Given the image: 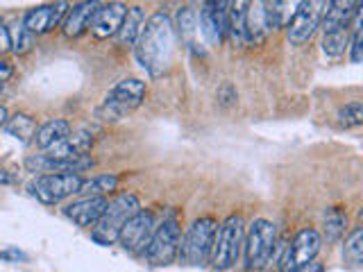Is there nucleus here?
Listing matches in <instances>:
<instances>
[{
  "label": "nucleus",
  "instance_id": "f257e3e1",
  "mask_svg": "<svg viewBox=\"0 0 363 272\" xmlns=\"http://www.w3.org/2000/svg\"><path fill=\"white\" fill-rule=\"evenodd\" d=\"M134 55L150 75L166 73L175 55V26L168 14L157 11L145 18V26L134 43Z\"/></svg>",
  "mask_w": 363,
  "mask_h": 272
},
{
  "label": "nucleus",
  "instance_id": "f03ea898",
  "mask_svg": "<svg viewBox=\"0 0 363 272\" xmlns=\"http://www.w3.org/2000/svg\"><path fill=\"white\" fill-rule=\"evenodd\" d=\"M136 211H141L139 198L130 191L118 193L116 198H111L107 202V207H105V211H102L100 220L96 222L94 232H91V238H94L98 245L118 243V234L123 230V225L128 222Z\"/></svg>",
  "mask_w": 363,
  "mask_h": 272
},
{
  "label": "nucleus",
  "instance_id": "7ed1b4c3",
  "mask_svg": "<svg viewBox=\"0 0 363 272\" xmlns=\"http://www.w3.org/2000/svg\"><path fill=\"white\" fill-rule=\"evenodd\" d=\"M243 241H245V220H243V215H238V213L227 215V218L218 225V230H216L209 264L216 270L234 268L238 256H241Z\"/></svg>",
  "mask_w": 363,
  "mask_h": 272
},
{
  "label": "nucleus",
  "instance_id": "20e7f679",
  "mask_svg": "<svg viewBox=\"0 0 363 272\" xmlns=\"http://www.w3.org/2000/svg\"><path fill=\"white\" fill-rule=\"evenodd\" d=\"M143 100H145V84L141 79H134V77L123 79V82L113 86L107 94V98L102 100L96 116L102 123H116L125 116V113L134 111Z\"/></svg>",
  "mask_w": 363,
  "mask_h": 272
},
{
  "label": "nucleus",
  "instance_id": "39448f33",
  "mask_svg": "<svg viewBox=\"0 0 363 272\" xmlns=\"http://www.w3.org/2000/svg\"><path fill=\"white\" fill-rule=\"evenodd\" d=\"M216 230H218V222H216V218H211V215H202V218L193 220L186 236L182 238L179 259L189 266L209 264Z\"/></svg>",
  "mask_w": 363,
  "mask_h": 272
},
{
  "label": "nucleus",
  "instance_id": "423d86ee",
  "mask_svg": "<svg viewBox=\"0 0 363 272\" xmlns=\"http://www.w3.org/2000/svg\"><path fill=\"white\" fill-rule=\"evenodd\" d=\"M179 245H182V230L175 215L164 218L162 225H157V230L150 238V243L145 247V261L155 268L170 266L179 256Z\"/></svg>",
  "mask_w": 363,
  "mask_h": 272
},
{
  "label": "nucleus",
  "instance_id": "0eeeda50",
  "mask_svg": "<svg viewBox=\"0 0 363 272\" xmlns=\"http://www.w3.org/2000/svg\"><path fill=\"white\" fill-rule=\"evenodd\" d=\"M275 245H277V227L275 225L266 218H257L250 222L247 232H245V241H243L247 268L250 270L264 268L270 261Z\"/></svg>",
  "mask_w": 363,
  "mask_h": 272
},
{
  "label": "nucleus",
  "instance_id": "6e6552de",
  "mask_svg": "<svg viewBox=\"0 0 363 272\" xmlns=\"http://www.w3.org/2000/svg\"><path fill=\"white\" fill-rule=\"evenodd\" d=\"M323 247V236L318 234L311 227L300 230L295 234L293 241L284 247V252L279 256V272H300L309 261L318 256Z\"/></svg>",
  "mask_w": 363,
  "mask_h": 272
},
{
  "label": "nucleus",
  "instance_id": "1a4fd4ad",
  "mask_svg": "<svg viewBox=\"0 0 363 272\" xmlns=\"http://www.w3.org/2000/svg\"><path fill=\"white\" fill-rule=\"evenodd\" d=\"M82 181L84 179L79 177V173H48L34 179L30 191L43 204H60L62 200L79 193Z\"/></svg>",
  "mask_w": 363,
  "mask_h": 272
},
{
  "label": "nucleus",
  "instance_id": "9d476101",
  "mask_svg": "<svg viewBox=\"0 0 363 272\" xmlns=\"http://www.w3.org/2000/svg\"><path fill=\"white\" fill-rule=\"evenodd\" d=\"M155 230H157L155 215L145 209L136 211L132 218L123 225V230L118 234V245L130 254H143Z\"/></svg>",
  "mask_w": 363,
  "mask_h": 272
},
{
  "label": "nucleus",
  "instance_id": "9b49d317",
  "mask_svg": "<svg viewBox=\"0 0 363 272\" xmlns=\"http://www.w3.org/2000/svg\"><path fill=\"white\" fill-rule=\"evenodd\" d=\"M325 9H327V0H304L300 11L289 23V41L295 45L309 41L315 34V30L320 28Z\"/></svg>",
  "mask_w": 363,
  "mask_h": 272
},
{
  "label": "nucleus",
  "instance_id": "f8f14e48",
  "mask_svg": "<svg viewBox=\"0 0 363 272\" xmlns=\"http://www.w3.org/2000/svg\"><path fill=\"white\" fill-rule=\"evenodd\" d=\"M68 9H71L68 0H55V3L30 9L28 14L23 16V23H26V28L32 34H48L55 28L62 26L66 14H68Z\"/></svg>",
  "mask_w": 363,
  "mask_h": 272
},
{
  "label": "nucleus",
  "instance_id": "ddd939ff",
  "mask_svg": "<svg viewBox=\"0 0 363 272\" xmlns=\"http://www.w3.org/2000/svg\"><path fill=\"white\" fill-rule=\"evenodd\" d=\"M200 28L211 45H220L227 37V0H207L200 7Z\"/></svg>",
  "mask_w": 363,
  "mask_h": 272
},
{
  "label": "nucleus",
  "instance_id": "4468645a",
  "mask_svg": "<svg viewBox=\"0 0 363 272\" xmlns=\"http://www.w3.org/2000/svg\"><path fill=\"white\" fill-rule=\"evenodd\" d=\"M100 7H102L100 0H79V3H75L71 9H68V14L62 23L64 37H68V39L82 37V34L91 28V23H94Z\"/></svg>",
  "mask_w": 363,
  "mask_h": 272
},
{
  "label": "nucleus",
  "instance_id": "2eb2a0df",
  "mask_svg": "<svg viewBox=\"0 0 363 272\" xmlns=\"http://www.w3.org/2000/svg\"><path fill=\"white\" fill-rule=\"evenodd\" d=\"M125 14H128V5L121 3V0H113V3H107L98 9V14L91 23V32H94L96 39H109V37H116Z\"/></svg>",
  "mask_w": 363,
  "mask_h": 272
},
{
  "label": "nucleus",
  "instance_id": "dca6fc26",
  "mask_svg": "<svg viewBox=\"0 0 363 272\" xmlns=\"http://www.w3.org/2000/svg\"><path fill=\"white\" fill-rule=\"evenodd\" d=\"M105 207H107L105 196H84L71 202L68 207H64V215L68 220H73L77 227H96Z\"/></svg>",
  "mask_w": 363,
  "mask_h": 272
},
{
  "label": "nucleus",
  "instance_id": "f3484780",
  "mask_svg": "<svg viewBox=\"0 0 363 272\" xmlns=\"http://www.w3.org/2000/svg\"><path fill=\"white\" fill-rule=\"evenodd\" d=\"M247 43H261L270 30H275L272 26V0H252L247 9Z\"/></svg>",
  "mask_w": 363,
  "mask_h": 272
},
{
  "label": "nucleus",
  "instance_id": "a211bd4d",
  "mask_svg": "<svg viewBox=\"0 0 363 272\" xmlns=\"http://www.w3.org/2000/svg\"><path fill=\"white\" fill-rule=\"evenodd\" d=\"M91 147H94V134L86 130H79V132L68 134L66 139L57 141L55 145H50L48 150H43V152L52 159H60V162H71V159L84 157Z\"/></svg>",
  "mask_w": 363,
  "mask_h": 272
},
{
  "label": "nucleus",
  "instance_id": "6ab92c4d",
  "mask_svg": "<svg viewBox=\"0 0 363 272\" xmlns=\"http://www.w3.org/2000/svg\"><path fill=\"white\" fill-rule=\"evenodd\" d=\"M359 3H361V0H329L320 28L325 32H334V30H340V28H347L352 23V18H354V14H357Z\"/></svg>",
  "mask_w": 363,
  "mask_h": 272
},
{
  "label": "nucleus",
  "instance_id": "aec40b11",
  "mask_svg": "<svg viewBox=\"0 0 363 272\" xmlns=\"http://www.w3.org/2000/svg\"><path fill=\"white\" fill-rule=\"evenodd\" d=\"M252 0H227V34L236 45H247V9Z\"/></svg>",
  "mask_w": 363,
  "mask_h": 272
},
{
  "label": "nucleus",
  "instance_id": "412c9836",
  "mask_svg": "<svg viewBox=\"0 0 363 272\" xmlns=\"http://www.w3.org/2000/svg\"><path fill=\"white\" fill-rule=\"evenodd\" d=\"M145 26V14L141 7H128V14H125V21L123 26L116 34V41L118 45H123V48H130V45L136 43V39H139V34Z\"/></svg>",
  "mask_w": 363,
  "mask_h": 272
},
{
  "label": "nucleus",
  "instance_id": "4be33fe9",
  "mask_svg": "<svg viewBox=\"0 0 363 272\" xmlns=\"http://www.w3.org/2000/svg\"><path fill=\"white\" fill-rule=\"evenodd\" d=\"M71 134V125H68L64 118H50L45 120L41 128L37 130V136H34V141L41 147V150H48L50 145H55L57 141L66 139V136Z\"/></svg>",
  "mask_w": 363,
  "mask_h": 272
},
{
  "label": "nucleus",
  "instance_id": "5701e85b",
  "mask_svg": "<svg viewBox=\"0 0 363 272\" xmlns=\"http://www.w3.org/2000/svg\"><path fill=\"white\" fill-rule=\"evenodd\" d=\"M7 132L9 136H14V139H18L21 143H30L34 141V136H37V120H34L32 116H28V113H14L9 120H7Z\"/></svg>",
  "mask_w": 363,
  "mask_h": 272
},
{
  "label": "nucleus",
  "instance_id": "b1692460",
  "mask_svg": "<svg viewBox=\"0 0 363 272\" xmlns=\"http://www.w3.org/2000/svg\"><path fill=\"white\" fill-rule=\"evenodd\" d=\"M304 0H272V26L289 28V23L300 11Z\"/></svg>",
  "mask_w": 363,
  "mask_h": 272
},
{
  "label": "nucleus",
  "instance_id": "393cba45",
  "mask_svg": "<svg viewBox=\"0 0 363 272\" xmlns=\"http://www.w3.org/2000/svg\"><path fill=\"white\" fill-rule=\"evenodd\" d=\"M343 259L345 264L350 266H363V225L352 230L350 236L345 238V245H343Z\"/></svg>",
  "mask_w": 363,
  "mask_h": 272
},
{
  "label": "nucleus",
  "instance_id": "a878e982",
  "mask_svg": "<svg viewBox=\"0 0 363 272\" xmlns=\"http://www.w3.org/2000/svg\"><path fill=\"white\" fill-rule=\"evenodd\" d=\"M116 186H118L116 175H96L82 181L79 193H82V196H107L109 191H116Z\"/></svg>",
  "mask_w": 363,
  "mask_h": 272
},
{
  "label": "nucleus",
  "instance_id": "bb28decb",
  "mask_svg": "<svg viewBox=\"0 0 363 272\" xmlns=\"http://www.w3.org/2000/svg\"><path fill=\"white\" fill-rule=\"evenodd\" d=\"M177 32L182 41H186L189 45L193 43V39H196V32H198V18H196V11H193L191 7H182L177 11Z\"/></svg>",
  "mask_w": 363,
  "mask_h": 272
},
{
  "label": "nucleus",
  "instance_id": "cd10ccee",
  "mask_svg": "<svg viewBox=\"0 0 363 272\" xmlns=\"http://www.w3.org/2000/svg\"><path fill=\"white\" fill-rule=\"evenodd\" d=\"M9 37H11V52H16V55L30 52V48L34 45V34L26 28V23H23V21L11 26Z\"/></svg>",
  "mask_w": 363,
  "mask_h": 272
},
{
  "label": "nucleus",
  "instance_id": "c85d7f7f",
  "mask_svg": "<svg viewBox=\"0 0 363 272\" xmlns=\"http://www.w3.org/2000/svg\"><path fill=\"white\" fill-rule=\"evenodd\" d=\"M350 45V32L347 28H340L334 32H325V41H323V50L329 57H340Z\"/></svg>",
  "mask_w": 363,
  "mask_h": 272
},
{
  "label": "nucleus",
  "instance_id": "c756f323",
  "mask_svg": "<svg viewBox=\"0 0 363 272\" xmlns=\"http://www.w3.org/2000/svg\"><path fill=\"white\" fill-rule=\"evenodd\" d=\"M345 227H347V215H343L338 209H329L325 213V238L329 243L338 241L345 234Z\"/></svg>",
  "mask_w": 363,
  "mask_h": 272
},
{
  "label": "nucleus",
  "instance_id": "7c9ffc66",
  "mask_svg": "<svg viewBox=\"0 0 363 272\" xmlns=\"http://www.w3.org/2000/svg\"><path fill=\"white\" fill-rule=\"evenodd\" d=\"M336 120L345 130L363 125V102H347V105H343L336 113Z\"/></svg>",
  "mask_w": 363,
  "mask_h": 272
},
{
  "label": "nucleus",
  "instance_id": "2f4dec72",
  "mask_svg": "<svg viewBox=\"0 0 363 272\" xmlns=\"http://www.w3.org/2000/svg\"><path fill=\"white\" fill-rule=\"evenodd\" d=\"M350 57H352V62H354V64L363 62V32L357 34L354 41H352V45H350Z\"/></svg>",
  "mask_w": 363,
  "mask_h": 272
},
{
  "label": "nucleus",
  "instance_id": "473e14b6",
  "mask_svg": "<svg viewBox=\"0 0 363 272\" xmlns=\"http://www.w3.org/2000/svg\"><path fill=\"white\" fill-rule=\"evenodd\" d=\"M218 100H220V105H225V107L234 105V102H236V91H234L230 84H225V86L218 91Z\"/></svg>",
  "mask_w": 363,
  "mask_h": 272
},
{
  "label": "nucleus",
  "instance_id": "72a5a7b5",
  "mask_svg": "<svg viewBox=\"0 0 363 272\" xmlns=\"http://www.w3.org/2000/svg\"><path fill=\"white\" fill-rule=\"evenodd\" d=\"M0 261H28V254L11 247V249H3V252H0Z\"/></svg>",
  "mask_w": 363,
  "mask_h": 272
},
{
  "label": "nucleus",
  "instance_id": "f704fd0d",
  "mask_svg": "<svg viewBox=\"0 0 363 272\" xmlns=\"http://www.w3.org/2000/svg\"><path fill=\"white\" fill-rule=\"evenodd\" d=\"M352 28H354V34H361L363 32V0H361L359 7H357L354 18H352Z\"/></svg>",
  "mask_w": 363,
  "mask_h": 272
},
{
  "label": "nucleus",
  "instance_id": "c9c22d12",
  "mask_svg": "<svg viewBox=\"0 0 363 272\" xmlns=\"http://www.w3.org/2000/svg\"><path fill=\"white\" fill-rule=\"evenodd\" d=\"M11 75H14V66L5 60H0V84H5Z\"/></svg>",
  "mask_w": 363,
  "mask_h": 272
},
{
  "label": "nucleus",
  "instance_id": "e433bc0d",
  "mask_svg": "<svg viewBox=\"0 0 363 272\" xmlns=\"http://www.w3.org/2000/svg\"><path fill=\"white\" fill-rule=\"evenodd\" d=\"M11 50V37H9V30L0 28V55Z\"/></svg>",
  "mask_w": 363,
  "mask_h": 272
},
{
  "label": "nucleus",
  "instance_id": "4c0bfd02",
  "mask_svg": "<svg viewBox=\"0 0 363 272\" xmlns=\"http://www.w3.org/2000/svg\"><path fill=\"white\" fill-rule=\"evenodd\" d=\"M300 272H323V266L320 264H315V261H309Z\"/></svg>",
  "mask_w": 363,
  "mask_h": 272
},
{
  "label": "nucleus",
  "instance_id": "58836bf2",
  "mask_svg": "<svg viewBox=\"0 0 363 272\" xmlns=\"http://www.w3.org/2000/svg\"><path fill=\"white\" fill-rule=\"evenodd\" d=\"M7 120H9V113H7V109L3 105H0V128H5Z\"/></svg>",
  "mask_w": 363,
  "mask_h": 272
},
{
  "label": "nucleus",
  "instance_id": "ea45409f",
  "mask_svg": "<svg viewBox=\"0 0 363 272\" xmlns=\"http://www.w3.org/2000/svg\"><path fill=\"white\" fill-rule=\"evenodd\" d=\"M0 181H3V184H9V181H11V177H7V175H3V173H0Z\"/></svg>",
  "mask_w": 363,
  "mask_h": 272
},
{
  "label": "nucleus",
  "instance_id": "a19ab883",
  "mask_svg": "<svg viewBox=\"0 0 363 272\" xmlns=\"http://www.w3.org/2000/svg\"><path fill=\"white\" fill-rule=\"evenodd\" d=\"M359 220H361V222H363V209H361V211H359Z\"/></svg>",
  "mask_w": 363,
  "mask_h": 272
},
{
  "label": "nucleus",
  "instance_id": "79ce46f5",
  "mask_svg": "<svg viewBox=\"0 0 363 272\" xmlns=\"http://www.w3.org/2000/svg\"><path fill=\"white\" fill-rule=\"evenodd\" d=\"M0 28H3V18H0Z\"/></svg>",
  "mask_w": 363,
  "mask_h": 272
}]
</instances>
